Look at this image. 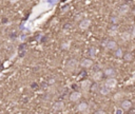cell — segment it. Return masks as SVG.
Masks as SVG:
<instances>
[{
    "instance_id": "6da1fadb",
    "label": "cell",
    "mask_w": 135,
    "mask_h": 114,
    "mask_svg": "<svg viewBox=\"0 0 135 114\" xmlns=\"http://www.w3.org/2000/svg\"><path fill=\"white\" fill-rule=\"evenodd\" d=\"M78 67V61L76 60V59H70V60H68V62H66V64H65V69L68 70V71H73V70H75L76 68Z\"/></svg>"
},
{
    "instance_id": "7a4b0ae2",
    "label": "cell",
    "mask_w": 135,
    "mask_h": 114,
    "mask_svg": "<svg viewBox=\"0 0 135 114\" xmlns=\"http://www.w3.org/2000/svg\"><path fill=\"white\" fill-rule=\"evenodd\" d=\"M105 86L108 87L109 89H113L117 86V79L116 78H113V77H110L106 83H105Z\"/></svg>"
},
{
    "instance_id": "3957f363",
    "label": "cell",
    "mask_w": 135,
    "mask_h": 114,
    "mask_svg": "<svg viewBox=\"0 0 135 114\" xmlns=\"http://www.w3.org/2000/svg\"><path fill=\"white\" fill-rule=\"evenodd\" d=\"M91 25V20L90 19H82L79 23V28L81 30H87Z\"/></svg>"
},
{
    "instance_id": "277c9868",
    "label": "cell",
    "mask_w": 135,
    "mask_h": 114,
    "mask_svg": "<svg viewBox=\"0 0 135 114\" xmlns=\"http://www.w3.org/2000/svg\"><path fill=\"white\" fill-rule=\"evenodd\" d=\"M129 11H130V6L128 4H123L119 8V10H118V14H119L120 16H125Z\"/></svg>"
},
{
    "instance_id": "5b68a950",
    "label": "cell",
    "mask_w": 135,
    "mask_h": 114,
    "mask_svg": "<svg viewBox=\"0 0 135 114\" xmlns=\"http://www.w3.org/2000/svg\"><path fill=\"white\" fill-rule=\"evenodd\" d=\"M105 46L107 50H115V49L117 48V44L115 41L113 40H110V41H106L105 42Z\"/></svg>"
},
{
    "instance_id": "8992f818",
    "label": "cell",
    "mask_w": 135,
    "mask_h": 114,
    "mask_svg": "<svg viewBox=\"0 0 135 114\" xmlns=\"http://www.w3.org/2000/svg\"><path fill=\"white\" fill-rule=\"evenodd\" d=\"M81 97V93L80 92H72V94L70 95V100L71 102H77L80 99Z\"/></svg>"
},
{
    "instance_id": "52a82bcc",
    "label": "cell",
    "mask_w": 135,
    "mask_h": 114,
    "mask_svg": "<svg viewBox=\"0 0 135 114\" xmlns=\"http://www.w3.org/2000/svg\"><path fill=\"white\" fill-rule=\"evenodd\" d=\"M93 64V60L92 59H84L80 62V66L82 68H91Z\"/></svg>"
},
{
    "instance_id": "ba28073f",
    "label": "cell",
    "mask_w": 135,
    "mask_h": 114,
    "mask_svg": "<svg viewBox=\"0 0 135 114\" xmlns=\"http://www.w3.org/2000/svg\"><path fill=\"white\" fill-rule=\"evenodd\" d=\"M88 104L87 103H80L79 105H78V107H77V109H78V111L79 112H88Z\"/></svg>"
},
{
    "instance_id": "9c48e42d",
    "label": "cell",
    "mask_w": 135,
    "mask_h": 114,
    "mask_svg": "<svg viewBox=\"0 0 135 114\" xmlns=\"http://www.w3.org/2000/svg\"><path fill=\"white\" fill-rule=\"evenodd\" d=\"M91 87V81L90 80H84L81 83V89L84 90V91H88Z\"/></svg>"
},
{
    "instance_id": "30bf717a",
    "label": "cell",
    "mask_w": 135,
    "mask_h": 114,
    "mask_svg": "<svg viewBox=\"0 0 135 114\" xmlns=\"http://www.w3.org/2000/svg\"><path fill=\"white\" fill-rule=\"evenodd\" d=\"M63 107H64V104H63L62 102H57V103L54 104L53 109H54L55 111H60V110L63 109Z\"/></svg>"
},
{
    "instance_id": "8fae6325",
    "label": "cell",
    "mask_w": 135,
    "mask_h": 114,
    "mask_svg": "<svg viewBox=\"0 0 135 114\" xmlns=\"http://www.w3.org/2000/svg\"><path fill=\"white\" fill-rule=\"evenodd\" d=\"M131 107H132V104H131L130 100H125V102H123V104H122V108H123L124 110H129Z\"/></svg>"
},
{
    "instance_id": "7c38bea8",
    "label": "cell",
    "mask_w": 135,
    "mask_h": 114,
    "mask_svg": "<svg viewBox=\"0 0 135 114\" xmlns=\"http://www.w3.org/2000/svg\"><path fill=\"white\" fill-rule=\"evenodd\" d=\"M131 38H132V36H131V33H129V32H125V33L122 34V39L124 41H128Z\"/></svg>"
},
{
    "instance_id": "4fadbf2b",
    "label": "cell",
    "mask_w": 135,
    "mask_h": 114,
    "mask_svg": "<svg viewBox=\"0 0 135 114\" xmlns=\"http://www.w3.org/2000/svg\"><path fill=\"white\" fill-rule=\"evenodd\" d=\"M101 76H103V72L97 71V72H95V73L93 74V79H94L95 81H98V80L101 78Z\"/></svg>"
},
{
    "instance_id": "5bb4252c",
    "label": "cell",
    "mask_w": 135,
    "mask_h": 114,
    "mask_svg": "<svg viewBox=\"0 0 135 114\" xmlns=\"http://www.w3.org/2000/svg\"><path fill=\"white\" fill-rule=\"evenodd\" d=\"M99 92H100V94H103V95H107V94H109V92H110V89H109L108 87L104 86V87H101V88H100Z\"/></svg>"
},
{
    "instance_id": "9a60e30c",
    "label": "cell",
    "mask_w": 135,
    "mask_h": 114,
    "mask_svg": "<svg viewBox=\"0 0 135 114\" xmlns=\"http://www.w3.org/2000/svg\"><path fill=\"white\" fill-rule=\"evenodd\" d=\"M105 74H106L107 76H113V75H115V72H114L113 69H107V70L105 71Z\"/></svg>"
},
{
    "instance_id": "2e32d148",
    "label": "cell",
    "mask_w": 135,
    "mask_h": 114,
    "mask_svg": "<svg viewBox=\"0 0 135 114\" xmlns=\"http://www.w3.org/2000/svg\"><path fill=\"white\" fill-rule=\"evenodd\" d=\"M96 52H97V50L95 48H92L91 49V51H90V55L92 56V57H95V55H96Z\"/></svg>"
},
{
    "instance_id": "e0dca14e",
    "label": "cell",
    "mask_w": 135,
    "mask_h": 114,
    "mask_svg": "<svg viewBox=\"0 0 135 114\" xmlns=\"http://www.w3.org/2000/svg\"><path fill=\"white\" fill-rule=\"evenodd\" d=\"M62 49H63V50H66V49H69L70 48V41L69 42H65V43H62Z\"/></svg>"
},
{
    "instance_id": "ac0fdd59",
    "label": "cell",
    "mask_w": 135,
    "mask_h": 114,
    "mask_svg": "<svg viewBox=\"0 0 135 114\" xmlns=\"http://www.w3.org/2000/svg\"><path fill=\"white\" fill-rule=\"evenodd\" d=\"M116 33H117V30H116V29H112V30H110V33H109V34H110L111 36H115Z\"/></svg>"
},
{
    "instance_id": "d6986e66",
    "label": "cell",
    "mask_w": 135,
    "mask_h": 114,
    "mask_svg": "<svg viewBox=\"0 0 135 114\" xmlns=\"http://www.w3.org/2000/svg\"><path fill=\"white\" fill-rule=\"evenodd\" d=\"M116 56H117V57H123V52H122L120 49L116 50Z\"/></svg>"
},
{
    "instance_id": "ffe728a7",
    "label": "cell",
    "mask_w": 135,
    "mask_h": 114,
    "mask_svg": "<svg viewBox=\"0 0 135 114\" xmlns=\"http://www.w3.org/2000/svg\"><path fill=\"white\" fill-rule=\"evenodd\" d=\"M131 57H132L131 54H128V55H126V58H125V59H126V60H131Z\"/></svg>"
},
{
    "instance_id": "44dd1931",
    "label": "cell",
    "mask_w": 135,
    "mask_h": 114,
    "mask_svg": "<svg viewBox=\"0 0 135 114\" xmlns=\"http://www.w3.org/2000/svg\"><path fill=\"white\" fill-rule=\"evenodd\" d=\"M131 36H132L133 38L135 37V28H134V29H133V31H132V34H131Z\"/></svg>"
},
{
    "instance_id": "7402d4cb",
    "label": "cell",
    "mask_w": 135,
    "mask_h": 114,
    "mask_svg": "<svg viewBox=\"0 0 135 114\" xmlns=\"http://www.w3.org/2000/svg\"><path fill=\"white\" fill-rule=\"evenodd\" d=\"M115 112H116V113H123L124 111H123V110H117V111H115Z\"/></svg>"
},
{
    "instance_id": "603a6c76",
    "label": "cell",
    "mask_w": 135,
    "mask_h": 114,
    "mask_svg": "<svg viewBox=\"0 0 135 114\" xmlns=\"http://www.w3.org/2000/svg\"><path fill=\"white\" fill-rule=\"evenodd\" d=\"M17 1H19V0H11L12 3H15V2H17Z\"/></svg>"
}]
</instances>
